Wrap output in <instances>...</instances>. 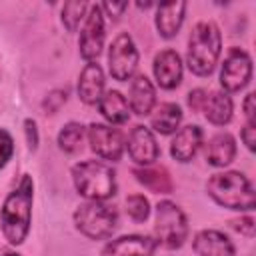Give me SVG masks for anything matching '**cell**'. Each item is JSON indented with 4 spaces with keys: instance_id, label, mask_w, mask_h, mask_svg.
<instances>
[{
    "instance_id": "d4e9b609",
    "label": "cell",
    "mask_w": 256,
    "mask_h": 256,
    "mask_svg": "<svg viewBox=\"0 0 256 256\" xmlns=\"http://www.w3.org/2000/svg\"><path fill=\"white\" fill-rule=\"evenodd\" d=\"M88 8L90 4L84 2V0H78V2H66L62 6V24L70 30V32H76V28L80 26V22L86 18L88 14Z\"/></svg>"
},
{
    "instance_id": "4fadbf2b",
    "label": "cell",
    "mask_w": 256,
    "mask_h": 256,
    "mask_svg": "<svg viewBox=\"0 0 256 256\" xmlns=\"http://www.w3.org/2000/svg\"><path fill=\"white\" fill-rule=\"evenodd\" d=\"M152 72H154V78H156L160 88L174 90L176 86H180V82H182V60H180L178 52L172 50V48L160 50L154 56Z\"/></svg>"
},
{
    "instance_id": "3957f363",
    "label": "cell",
    "mask_w": 256,
    "mask_h": 256,
    "mask_svg": "<svg viewBox=\"0 0 256 256\" xmlns=\"http://www.w3.org/2000/svg\"><path fill=\"white\" fill-rule=\"evenodd\" d=\"M222 52V36L214 22L202 20L198 22L188 38V54L186 64L196 76H210L218 64Z\"/></svg>"
},
{
    "instance_id": "836d02e7",
    "label": "cell",
    "mask_w": 256,
    "mask_h": 256,
    "mask_svg": "<svg viewBox=\"0 0 256 256\" xmlns=\"http://www.w3.org/2000/svg\"><path fill=\"white\" fill-rule=\"evenodd\" d=\"M2 256H20V254H16V252H4Z\"/></svg>"
},
{
    "instance_id": "cb8c5ba5",
    "label": "cell",
    "mask_w": 256,
    "mask_h": 256,
    "mask_svg": "<svg viewBox=\"0 0 256 256\" xmlns=\"http://www.w3.org/2000/svg\"><path fill=\"white\" fill-rule=\"evenodd\" d=\"M86 136V128L80 122H68L58 132V148L66 154H76L82 148Z\"/></svg>"
},
{
    "instance_id": "7a4b0ae2",
    "label": "cell",
    "mask_w": 256,
    "mask_h": 256,
    "mask_svg": "<svg viewBox=\"0 0 256 256\" xmlns=\"http://www.w3.org/2000/svg\"><path fill=\"white\" fill-rule=\"evenodd\" d=\"M208 196L222 208L248 212L256 206V192L252 182L238 170L216 172L206 182Z\"/></svg>"
},
{
    "instance_id": "ffe728a7",
    "label": "cell",
    "mask_w": 256,
    "mask_h": 256,
    "mask_svg": "<svg viewBox=\"0 0 256 256\" xmlns=\"http://www.w3.org/2000/svg\"><path fill=\"white\" fill-rule=\"evenodd\" d=\"M232 98L224 92V90H214V92H206V100L202 106V112L206 116V120L214 126H224L230 122L232 118Z\"/></svg>"
},
{
    "instance_id": "f546056e",
    "label": "cell",
    "mask_w": 256,
    "mask_h": 256,
    "mask_svg": "<svg viewBox=\"0 0 256 256\" xmlns=\"http://www.w3.org/2000/svg\"><path fill=\"white\" fill-rule=\"evenodd\" d=\"M204 100H206V90L202 88H196L188 94V106L194 110V112H200L202 106H204Z\"/></svg>"
},
{
    "instance_id": "7402d4cb",
    "label": "cell",
    "mask_w": 256,
    "mask_h": 256,
    "mask_svg": "<svg viewBox=\"0 0 256 256\" xmlns=\"http://www.w3.org/2000/svg\"><path fill=\"white\" fill-rule=\"evenodd\" d=\"M182 122V110L178 104L174 102H162L154 112H152V118H150V126L158 132V134H172L178 130Z\"/></svg>"
},
{
    "instance_id": "5b68a950",
    "label": "cell",
    "mask_w": 256,
    "mask_h": 256,
    "mask_svg": "<svg viewBox=\"0 0 256 256\" xmlns=\"http://www.w3.org/2000/svg\"><path fill=\"white\" fill-rule=\"evenodd\" d=\"M76 230L90 240H106L118 228V212L100 200H86L74 210Z\"/></svg>"
},
{
    "instance_id": "5bb4252c",
    "label": "cell",
    "mask_w": 256,
    "mask_h": 256,
    "mask_svg": "<svg viewBox=\"0 0 256 256\" xmlns=\"http://www.w3.org/2000/svg\"><path fill=\"white\" fill-rule=\"evenodd\" d=\"M128 108L130 112L138 114V116H146L154 110L156 104V88L154 84L148 80V76L144 74H136L130 78V86H128Z\"/></svg>"
},
{
    "instance_id": "484cf974",
    "label": "cell",
    "mask_w": 256,
    "mask_h": 256,
    "mask_svg": "<svg viewBox=\"0 0 256 256\" xmlns=\"http://www.w3.org/2000/svg\"><path fill=\"white\" fill-rule=\"evenodd\" d=\"M126 214L134 222H144L150 216V202L144 194H132L126 198Z\"/></svg>"
},
{
    "instance_id": "1f68e13d",
    "label": "cell",
    "mask_w": 256,
    "mask_h": 256,
    "mask_svg": "<svg viewBox=\"0 0 256 256\" xmlns=\"http://www.w3.org/2000/svg\"><path fill=\"white\" fill-rule=\"evenodd\" d=\"M254 100H256V98H254V94L250 92V94L244 98V104H242L244 116H246V120H248L246 124H252V126H256V114H254V112H256V106H254Z\"/></svg>"
},
{
    "instance_id": "30bf717a",
    "label": "cell",
    "mask_w": 256,
    "mask_h": 256,
    "mask_svg": "<svg viewBox=\"0 0 256 256\" xmlns=\"http://www.w3.org/2000/svg\"><path fill=\"white\" fill-rule=\"evenodd\" d=\"M86 136H88V142H90V148L96 156H100L102 160H120L124 148H126V142H124V136L118 128H112L108 124H100V122H92L88 128H86Z\"/></svg>"
},
{
    "instance_id": "8fae6325",
    "label": "cell",
    "mask_w": 256,
    "mask_h": 256,
    "mask_svg": "<svg viewBox=\"0 0 256 256\" xmlns=\"http://www.w3.org/2000/svg\"><path fill=\"white\" fill-rule=\"evenodd\" d=\"M126 148H128L130 158L140 166H152L160 156V146L156 142L154 132L142 124H138L130 130Z\"/></svg>"
},
{
    "instance_id": "9c48e42d",
    "label": "cell",
    "mask_w": 256,
    "mask_h": 256,
    "mask_svg": "<svg viewBox=\"0 0 256 256\" xmlns=\"http://www.w3.org/2000/svg\"><path fill=\"white\" fill-rule=\"evenodd\" d=\"M252 78V58L242 48H230L222 68H220V86L224 92H238L242 90Z\"/></svg>"
},
{
    "instance_id": "9a60e30c",
    "label": "cell",
    "mask_w": 256,
    "mask_h": 256,
    "mask_svg": "<svg viewBox=\"0 0 256 256\" xmlns=\"http://www.w3.org/2000/svg\"><path fill=\"white\" fill-rule=\"evenodd\" d=\"M192 248L196 256H234L236 248L232 240L220 230H200L194 234Z\"/></svg>"
},
{
    "instance_id": "d6986e66",
    "label": "cell",
    "mask_w": 256,
    "mask_h": 256,
    "mask_svg": "<svg viewBox=\"0 0 256 256\" xmlns=\"http://www.w3.org/2000/svg\"><path fill=\"white\" fill-rule=\"evenodd\" d=\"M236 156V140L228 132L214 134L206 144V162L216 168L228 166Z\"/></svg>"
},
{
    "instance_id": "52a82bcc",
    "label": "cell",
    "mask_w": 256,
    "mask_h": 256,
    "mask_svg": "<svg viewBox=\"0 0 256 256\" xmlns=\"http://www.w3.org/2000/svg\"><path fill=\"white\" fill-rule=\"evenodd\" d=\"M138 68V48L128 32L118 34L108 50V70L114 80L126 82L136 74Z\"/></svg>"
},
{
    "instance_id": "603a6c76",
    "label": "cell",
    "mask_w": 256,
    "mask_h": 256,
    "mask_svg": "<svg viewBox=\"0 0 256 256\" xmlns=\"http://www.w3.org/2000/svg\"><path fill=\"white\" fill-rule=\"evenodd\" d=\"M134 176L140 184H144L152 192H170L172 190V180L164 168L144 166V168L134 170Z\"/></svg>"
},
{
    "instance_id": "277c9868",
    "label": "cell",
    "mask_w": 256,
    "mask_h": 256,
    "mask_svg": "<svg viewBox=\"0 0 256 256\" xmlns=\"http://www.w3.org/2000/svg\"><path fill=\"white\" fill-rule=\"evenodd\" d=\"M72 182L86 200H108L116 194V172L102 160H84L72 166Z\"/></svg>"
},
{
    "instance_id": "7c38bea8",
    "label": "cell",
    "mask_w": 256,
    "mask_h": 256,
    "mask_svg": "<svg viewBox=\"0 0 256 256\" xmlns=\"http://www.w3.org/2000/svg\"><path fill=\"white\" fill-rule=\"evenodd\" d=\"M158 244L152 236L144 234H126L102 248L100 256H154Z\"/></svg>"
},
{
    "instance_id": "83f0119b",
    "label": "cell",
    "mask_w": 256,
    "mask_h": 256,
    "mask_svg": "<svg viewBox=\"0 0 256 256\" xmlns=\"http://www.w3.org/2000/svg\"><path fill=\"white\" fill-rule=\"evenodd\" d=\"M230 224H232V228H234V230H238L240 234H244V236H248V238H252V236H254V218L244 216V218L232 220Z\"/></svg>"
},
{
    "instance_id": "4dcf8cb0",
    "label": "cell",
    "mask_w": 256,
    "mask_h": 256,
    "mask_svg": "<svg viewBox=\"0 0 256 256\" xmlns=\"http://www.w3.org/2000/svg\"><path fill=\"white\" fill-rule=\"evenodd\" d=\"M240 138H242V142L246 144V148H248L250 152H254V148H256V126L246 124V126L242 128V132H240Z\"/></svg>"
},
{
    "instance_id": "44dd1931",
    "label": "cell",
    "mask_w": 256,
    "mask_h": 256,
    "mask_svg": "<svg viewBox=\"0 0 256 256\" xmlns=\"http://www.w3.org/2000/svg\"><path fill=\"white\" fill-rule=\"evenodd\" d=\"M98 110L110 124H124L130 118L128 102L118 90H104L102 98L98 100Z\"/></svg>"
},
{
    "instance_id": "ba28073f",
    "label": "cell",
    "mask_w": 256,
    "mask_h": 256,
    "mask_svg": "<svg viewBox=\"0 0 256 256\" xmlns=\"http://www.w3.org/2000/svg\"><path fill=\"white\" fill-rule=\"evenodd\" d=\"M104 12L100 8V4H92L88 8V14L84 18V26L80 30V38H78V48H80V56L86 62H94L102 48H104Z\"/></svg>"
},
{
    "instance_id": "6da1fadb",
    "label": "cell",
    "mask_w": 256,
    "mask_h": 256,
    "mask_svg": "<svg viewBox=\"0 0 256 256\" xmlns=\"http://www.w3.org/2000/svg\"><path fill=\"white\" fill-rule=\"evenodd\" d=\"M32 200H34V182L28 174H24L20 184L4 198V204L0 208L2 234L12 246H20L30 232Z\"/></svg>"
},
{
    "instance_id": "f1b7e54d",
    "label": "cell",
    "mask_w": 256,
    "mask_h": 256,
    "mask_svg": "<svg viewBox=\"0 0 256 256\" xmlns=\"http://www.w3.org/2000/svg\"><path fill=\"white\" fill-rule=\"evenodd\" d=\"M100 8H102V12H106L110 18H118V16H122L124 10L128 8V2H104V4H100Z\"/></svg>"
},
{
    "instance_id": "ac0fdd59",
    "label": "cell",
    "mask_w": 256,
    "mask_h": 256,
    "mask_svg": "<svg viewBox=\"0 0 256 256\" xmlns=\"http://www.w3.org/2000/svg\"><path fill=\"white\" fill-rule=\"evenodd\" d=\"M186 2H168L160 4L156 10V30L162 38H174L184 22Z\"/></svg>"
},
{
    "instance_id": "e0dca14e",
    "label": "cell",
    "mask_w": 256,
    "mask_h": 256,
    "mask_svg": "<svg viewBox=\"0 0 256 256\" xmlns=\"http://www.w3.org/2000/svg\"><path fill=\"white\" fill-rule=\"evenodd\" d=\"M104 72L98 62H86L78 76V96L84 104H98L104 94Z\"/></svg>"
},
{
    "instance_id": "2e32d148",
    "label": "cell",
    "mask_w": 256,
    "mask_h": 256,
    "mask_svg": "<svg viewBox=\"0 0 256 256\" xmlns=\"http://www.w3.org/2000/svg\"><path fill=\"white\" fill-rule=\"evenodd\" d=\"M202 138H204L202 128L196 126V124L178 128L176 134H174V138H172V142H170V154H172V158L178 160V162H182V164L190 162L196 156V152L200 150Z\"/></svg>"
},
{
    "instance_id": "4316f807",
    "label": "cell",
    "mask_w": 256,
    "mask_h": 256,
    "mask_svg": "<svg viewBox=\"0 0 256 256\" xmlns=\"http://www.w3.org/2000/svg\"><path fill=\"white\" fill-rule=\"evenodd\" d=\"M12 154H14V140L4 128H0V170L8 164Z\"/></svg>"
},
{
    "instance_id": "8992f818",
    "label": "cell",
    "mask_w": 256,
    "mask_h": 256,
    "mask_svg": "<svg viewBox=\"0 0 256 256\" xmlns=\"http://www.w3.org/2000/svg\"><path fill=\"white\" fill-rule=\"evenodd\" d=\"M188 238V220L182 208L170 200H160L156 206L154 240L168 250L180 248Z\"/></svg>"
},
{
    "instance_id": "d6a6232c",
    "label": "cell",
    "mask_w": 256,
    "mask_h": 256,
    "mask_svg": "<svg viewBox=\"0 0 256 256\" xmlns=\"http://www.w3.org/2000/svg\"><path fill=\"white\" fill-rule=\"evenodd\" d=\"M24 130H26V140H28L30 150H36V146H38V130H36V122L28 118V120L24 122Z\"/></svg>"
}]
</instances>
